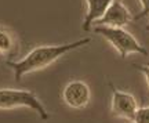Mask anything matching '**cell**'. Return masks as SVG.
Masks as SVG:
<instances>
[{
	"label": "cell",
	"instance_id": "1",
	"mask_svg": "<svg viewBox=\"0 0 149 123\" xmlns=\"http://www.w3.org/2000/svg\"><path fill=\"white\" fill-rule=\"evenodd\" d=\"M91 42L90 38H83L70 43L64 44H53V46H37L32 48L29 53L21 59L17 61H7V66L13 69L15 80H21L25 75L43 71L58 61L65 54L70 53L73 50L84 47Z\"/></svg>",
	"mask_w": 149,
	"mask_h": 123
},
{
	"label": "cell",
	"instance_id": "2",
	"mask_svg": "<svg viewBox=\"0 0 149 123\" xmlns=\"http://www.w3.org/2000/svg\"><path fill=\"white\" fill-rule=\"evenodd\" d=\"M17 108H29L42 120L50 119L47 108L33 91L25 89H0V109L10 111Z\"/></svg>",
	"mask_w": 149,
	"mask_h": 123
},
{
	"label": "cell",
	"instance_id": "3",
	"mask_svg": "<svg viewBox=\"0 0 149 123\" xmlns=\"http://www.w3.org/2000/svg\"><path fill=\"white\" fill-rule=\"evenodd\" d=\"M94 32L105 39L112 47L116 50L122 58H126L130 54L148 55V50L133 36V33L126 31L124 28H107L95 27Z\"/></svg>",
	"mask_w": 149,
	"mask_h": 123
},
{
	"label": "cell",
	"instance_id": "4",
	"mask_svg": "<svg viewBox=\"0 0 149 123\" xmlns=\"http://www.w3.org/2000/svg\"><path fill=\"white\" fill-rule=\"evenodd\" d=\"M112 90V100H111V113L115 118L124 119L127 122L133 123L138 111V102L137 98L127 91H123L109 83Z\"/></svg>",
	"mask_w": 149,
	"mask_h": 123
},
{
	"label": "cell",
	"instance_id": "5",
	"mask_svg": "<svg viewBox=\"0 0 149 123\" xmlns=\"http://www.w3.org/2000/svg\"><path fill=\"white\" fill-rule=\"evenodd\" d=\"M62 101L72 109H83L91 101V89L84 80L73 79L62 89Z\"/></svg>",
	"mask_w": 149,
	"mask_h": 123
},
{
	"label": "cell",
	"instance_id": "6",
	"mask_svg": "<svg viewBox=\"0 0 149 123\" xmlns=\"http://www.w3.org/2000/svg\"><path fill=\"white\" fill-rule=\"evenodd\" d=\"M134 20L131 11L122 0H113L107 8L105 14L95 22V27L107 28H124Z\"/></svg>",
	"mask_w": 149,
	"mask_h": 123
},
{
	"label": "cell",
	"instance_id": "7",
	"mask_svg": "<svg viewBox=\"0 0 149 123\" xmlns=\"http://www.w3.org/2000/svg\"><path fill=\"white\" fill-rule=\"evenodd\" d=\"M113 0H86L87 3V11H86V17L83 20V31L88 32L91 31L93 24H95L100 18H101L107 8L111 6V3Z\"/></svg>",
	"mask_w": 149,
	"mask_h": 123
},
{
	"label": "cell",
	"instance_id": "8",
	"mask_svg": "<svg viewBox=\"0 0 149 123\" xmlns=\"http://www.w3.org/2000/svg\"><path fill=\"white\" fill-rule=\"evenodd\" d=\"M15 44V36L8 29L0 27V54H13Z\"/></svg>",
	"mask_w": 149,
	"mask_h": 123
},
{
	"label": "cell",
	"instance_id": "9",
	"mask_svg": "<svg viewBox=\"0 0 149 123\" xmlns=\"http://www.w3.org/2000/svg\"><path fill=\"white\" fill-rule=\"evenodd\" d=\"M133 123H149V107L138 108Z\"/></svg>",
	"mask_w": 149,
	"mask_h": 123
},
{
	"label": "cell",
	"instance_id": "10",
	"mask_svg": "<svg viewBox=\"0 0 149 123\" xmlns=\"http://www.w3.org/2000/svg\"><path fill=\"white\" fill-rule=\"evenodd\" d=\"M139 4H141V13H138L137 15L134 17V20H141V18H145L146 15H149V0H138Z\"/></svg>",
	"mask_w": 149,
	"mask_h": 123
},
{
	"label": "cell",
	"instance_id": "11",
	"mask_svg": "<svg viewBox=\"0 0 149 123\" xmlns=\"http://www.w3.org/2000/svg\"><path fill=\"white\" fill-rule=\"evenodd\" d=\"M134 66H135L139 72H142V75H144V78H145V82H146V85H148V90H149V62L145 65L135 64Z\"/></svg>",
	"mask_w": 149,
	"mask_h": 123
},
{
	"label": "cell",
	"instance_id": "12",
	"mask_svg": "<svg viewBox=\"0 0 149 123\" xmlns=\"http://www.w3.org/2000/svg\"><path fill=\"white\" fill-rule=\"evenodd\" d=\"M148 31H149V25H148Z\"/></svg>",
	"mask_w": 149,
	"mask_h": 123
}]
</instances>
